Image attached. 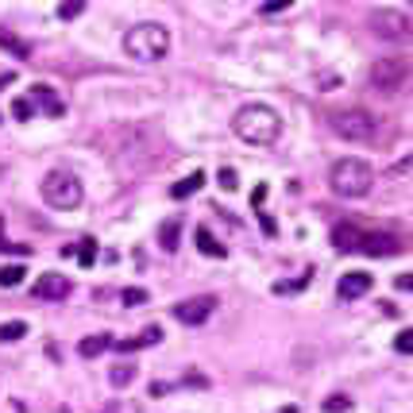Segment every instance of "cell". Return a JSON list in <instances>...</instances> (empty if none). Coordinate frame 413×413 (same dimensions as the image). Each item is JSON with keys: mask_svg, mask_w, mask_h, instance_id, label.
<instances>
[{"mask_svg": "<svg viewBox=\"0 0 413 413\" xmlns=\"http://www.w3.org/2000/svg\"><path fill=\"white\" fill-rule=\"evenodd\" d=\"M232 131L251 147H275L282 139V116L271 105H244L232 120Z\"/></svg>", "mask_w": 413, "mask_h": 413, "instance_id": "cell-1", "label": "cell"}, {"mask_svg": "<svg viewBox=\"0 0 413 413\" xmlns=\"http://www.w3.org/2000/svg\"><path fill=\"white\" fill-rule=\"evenodd\" d=\"M124 50H128L136 62H158V59H167L170 31L162 28V23H136V28H128V35H124Z\"/></svg>", "mask_w": 413, "mask_h": 413, "instance_id": "cell-2", "label": "cell"}, {"mask_svg": "<svg viewBox=\"0 0 413 413\" xmlns=\"http://www.w3.org/2000/svg\"><path fill=\"white\" fill-rule=\"evenodd\" d=\"M328 186L340 197H367L374 186V170L367 167L363 158H340L328 170Z\"/></svg>", "mask_w": 413, "mask_h": 413, "instance_id": "cell-3", "label": "cell"}, {"mask_svg": "<svg viewBox=\"0 0 413 413\" xmlns=\"http://www.w3.org/2000/svg\"><path fill=\"white\" fill-rule=\"evenodd\" d=\"M328 128L348 143H371L379 136V116L367 109H340L328 116Z\"/></svg>", "mask_w": 413, "mask_h": 413, "instance_id": "cell-4", "label": "cell"}, {"mask_svg": "<svg viewBox=\"0 0 413 413\" xmlns=\"http://www.w3.org/2000/svg\"><path fill=\"white\" fill-rule=\"evenodd\" d=\"M413 78V66L410 59H379L371 70H367V85L374 93H383V97H394V93H402Z\"/></svg>", "mask_w": 413, "mask_h": 413, "instance_id": "cell-5", "label": "cell"}, {"mask_svg": "<svg viewBox=\"0 0 413 413\" xmlns=\"http://www.w3.org/2000/svg\"><path fill=\"white\" fill-rule=\"evenodd\" d=\"M81 197H85V189H81V182L70 170H50L43 178V201L50 209H78Z\"/></svg>", "mask_w": 413, "mask_h": 413, "instance_id": "cell-6", "label": "cell"}, {"mask_svg": "<svg viewBox=\"0 0 413 413\" xmlns=\"http://www.w3.org/2000/svg\"><path fill=\"white\" fill-rule=\"evenodd\" d=\"M367 28L383 43H413V16H405L398 8H374L367 16Z\"/></svg>", "mask_w": 413, "mask_h": 413, "instance_id": "cell-7", "label": "cell"}, {"mask_svg": "<svg viewBox=\"0 0 413 413\" xmlns=\"http://www.w3.org/2000/svg\"><path fill=\"white\" fill-rule=\"evenodd\" d=\"M213 309H217V297H209V294L189 297V301L174 305V321L178 325H205L209 317H213Z\"/></svg>", "mask_w": 413, "mask_h": 413, "instance_id": "cell-8", "label": "cell"}, {"mask_svg": "<svg viewBox=\"0 0 413 413\" xmlns=\"http://www.w3.org/2000/svg\"><path fill=\"white\" fill-rule=\"evenodd\" d=\"M402 236H394V232H363V244H359V255H398L402 251Z\"/></svg>", "mask_w": 413, "mask_h": 413, "instance_id": "cell-9", "label": "cell"}, {"mask_svg": "<svg viewBox=\"0 0 413 413\" xmlns=\"http://www.w3.org/2000/svg\"><path fill=\"white\" fill-rule=\"evenodd\" d=\"M371 290V275L367 271H348L340 282H336V297L340 301H355V297H363Z\"/></svg>", "mask_w": 413, "mask_h": 413, "instance_id": "cell-10", "label": "cell"}, {"mask_svg": "<svg viewBox=\"0 0 413 413\" xmlns=\"http://www.w3.org/2000/svg\"><path fill=\"white\" fill-rule=\"evenodd\" d=\"M35 297H43V301H62V297H70V278L39 275V282H35Z\"/></svg>", "mask_w": 413, "mask_h": 413, "instance_id": "cell-11", "label": "cell"}, {"mask_svg": "<svg viewBox=\"0 0 413 413\" xmlns=\"http://www.w3.org/2000/svg\"><path fill=\"white\" fill-rule=\"evenodd\" d=\"M359 244H363V228L359 224H336L332 228V247L336 251L352 255V251H359Z\"/></svg>", "mask_w": 413, "mask_h": 413, "instance_id": "cell-12", "label": "cell"}, {"mask_svg": "<svg viewBox=\"0 0 413 413\" xmlns=\"http://www.w3.org/2000/svg\"><path fill=\"white\" fill-rule=\"evenodd\" d=\"M31 105H43L47 116H62V112H66V100H62L50 85H43V81L39 85H31Z\"/></svg>", "mask_w": 413, "mask_h": 413, "instance_id": "cell-13", "label": "cell"}, {"mask_svg": "<svg viewBox=\"0 0 413 413\" xmlns=\"http://www.w3.org/2000/svg\"><path fill=\"white\" fill-rule=\"evenodd\" d=\"M158 340H162V328H158V325H151V328H143L139 336H131V340H112V348H116L120 355H131V352H139V348L158 344Z\"/></svg>", "mask_w": 413, "mask_h": 413, "instance_id": "cell-14", "label": "cell"}, {"mask_svg": "<svg viewBox=\"0 0 413 413\" xmlns=\"http://www.w3.org/2000/svg\"><path fill=\"white\" fill-rule=\"evenodd\" d=\"M0 47L8 50L12 59H31L28 39H20V35H16V31H8V28H0Z\"/></svg>", "mask_w": 413, "mask_h": 413, "instance_id": "cell-15", "label": "cell"}, {"mask_svg": "<svg viewBox=\"0 0 413 413\" xmlns=\"http://www.w3.org/2000/svg\"><path fill=\"white\" fill-rule=\"evenodd\" d=\"M197 251H201V255H213V259H224V255H228V247L217 244V240H213V232H209L205 224L197 228Z\"/></svg>", "mask_w": 413, "mask_h": 413, "instance_id": "cell-16", "label": "cell"}, {"mask_svg": "<svg viewBox=\"0 0 413 413\" xmlns=\"http://www.w3.org/2000/svg\"><path fill=\"white\" fill-rule=\"evenodd\" d=\"M178 236H182V220L178 217L162 220V228H158V244H162V251H178Z\"/></svg>", "mask_w": 413, "mask_h": 413, "instance_id": "cell-17", "label": "cell"}, {"mask_svg": "<svg viewBox=\"0 0 413 413\" xmlns=\"http://www.w3.org/2000/svg\"><path fill=\"white\" fill-rule=\"evenodd\" d=\"M201 186H205V170H193V174H189L186 182H178V186H170V197H174V201H182V197H193Z\"/></svg>", "mask_w": 413, "mask_h": 413, "instance_id": "cell-18", "label": "cell"}, {"mask_svg": "<svg viewBox=\"0 0 413 413\" xmlns=\"http://www.w3.org/2000/svg\"><path fill=\"white\" fill-rule=\"evenodd\" d=\"M105 348H112V336L109 332H97V336H85V340L78 344V352L85 355V359H93V355H100Z\"/></svg>", "mask_w": 413, "mask_h": 413, "instance_id": "cell-19", "label": "cell"}, {"mask_svg": "<svg viewBox=\"0 0 413 413\" xmlns=\"http://www.w3.org/2000/svg\"><path fill=\"white\" fill-rule=\"evenodd\" d=\"M66 255H78V263H81V266H89L93 259H97V240H81L78 247L70 244V247H66Z\"/></svg>", "mask_w": 413, "mask_h": 413, "instance_id": "cell-20", "label": "cell"}, {"mask_svg": "<svg viewBox=\"0 0 413 413\" xmlns=\"http://www.w3.org/2000/svg\"><path fill=\"white\" fill-rule=\"evenodd\" d=\"M20 336H28V321H8V325H0V344H16Z\"/></svg>", "mask_w": 413, "mask_h": 413, "instance_id": "cell-21", "label": "cell"}, {"mask_svg": "<svg viewBox=\"0 0 413 413\" xmlns=\"http://www.w3.org/2000/svg\"><path fill=\"white\" fill-rule=\"evenodd\" d=\"M23 275H28V271H23L20 263L0 266V286H4V290H12V286H20V282H23Z\"/></svg>", "mask_w": 413, "mask_h": 413, "instance_id": "cell-22", "label": "cell"}, {"mask_svg": "<svg viewBox=\"0 0 413 413\" xmlns=\"http://www.w3.org/2000/svg\"><path fill=\"white\" fill-rule=\"evenodd\" d=\"M131 379H136V367H128V363L112 367V374H109V383H112V386H128Z\"/></svg>", "mask_w": 413, "mask_h": 413, "instance_id": "cell-23", "label": "cell"}, {"mask_svg": "<svg viewBox=\"0 0 413 413\" xmlns=\"http://www.w3.org/2000/svg\"><path fill=\"white\" fill-rule=\"evenodd\" d=\"M12 116H16V120H31V116H35L31 97H16V100H12Z\"/></svg>", "mask_w": 413, "mask_h": 413, "instance_id": "cell-24", "label": "cell"}, {"mask_svg": "<svg viewBox=\"0 0 413 413\" xmlns=\"http://www.w3.org/2000/svg\"><path fill=\"white\" fill-rule=\"evenodd\" d=\"M309 278L313 275H301V278H294V282H275V294H297V290L309 286Z\"/></svg>", "mask_w": 413, "mask_h": 413, "instance_id": "cell-25", "label": "cell"}, {"mask_svg": "<svg viewBox=\"0 0 413 413\" xmlns=\"http://www.w3.org/2000/svg\"><path fill=\"white\" fill-rule=\"evenodd\" d=\"M352 410V398H344V394H332L325 402V413H348Z\"/></svg>", "mask_w": 413, "mask_h": 413, "instance_id": "cell-26", "label": "cell"}, {"mask_svg": "<svg viewBox=\"0 0 413 413\" xmlns=\"http://www.w3.org/2000/svg\"><path fill=\"white\" fill-rule=\"evenodd\" d=\"M217 186H220V189H228V193H232V189L240 186L236 170H232V167H224V170H220V174H217Z\"/></svg>", "mask_w": 413, "mask_h": 413, "instance_id": "cell-27", "label": "cell"}, {"mask_svg": "<svg viewBox=\"0 0 413 413\" xmlns=\"http://www.w3.org/2000/svg\"><path fill=\"white\" fill-rule=\"evenodd\" d=\"M147 290H136V286H131V290H124V294H120V301L124 305H147Z\"/></svg>", "mask_w": 413, "mask_h": 413, "instance_id": "cell-28", "label": "cell"}, {"mask_svg": "<svg viewBox=\"0 0 413 413\" xmlns=\"http://www.w3.org/2000/svg\"><path fill=\"white\" fill-rule=\"evenodd\" d=\"M81 12H85V4H81V0H74V4H59V16H62V20H78Z\"/></svg>", "mask_w": 413, "mask_h": 413, "instance_id": "cell-29", "label": "cell"}, {"mask_svg": "<svg viewBox=\"0 0 413 413\" xmlns=\"http://www.w3.org/2000/svg\"><path fill=\"white\" fill-rule=\"evenodd\" d=\"M394 348H398L402 355H413V328H405V332L394 340Z\"/></svg>", "mask_w": 413, "mask_h": 413, "instance_id": "cell-30", "label": "cell"}, {"mask_svg": "<svg viewBox=\"0 0 413 413\" xmlns=\"http://www.w3.org/2000/svg\"><path fill=\"white\" fill-rule=\"evenodd\" d=\"M0 251H16V255H31L28 244H8V240H0Z\"/></svg>", "mask_w": 413, "mask_h": 413, "instance_id": "cell-31", "label": "cell"}, {"mask_svg": "<svg viewBox=\"0 0 413 413\" xmlns=\"http://www.w3.org/2000/svg\"><path fill=\"white\" fill-rule=\"evenodd\" d=\"M259 224H263L266 236H275V232H278V224H275V217H271V213H259Z\"/></svg>", "mask_w": 413, "mask_h": 413, "instance_id": "cell-32", "label": "cell"}, {"mask_svg": "<svg viewBox=\"0 0 413 413\" xmlns=\"http://www.w3.org/2000/svg\"><path fill=\"white\" fill-rule=\"evenodd\" d=\"M394 286H398V290H410V294H413V271H410V275H398V278H394Z\"/></svg>", "mask_w": 413, "mask_h": 413, "instance_id": "cell-33", "label": "cell"}, {"mask_svg": "<svg viewBox=\"0 0 413 413\" xmlns=\"http://www.w3.org/2000/svg\"><path fill=\"white\" fill-rule=\"evenodd\" d=\"M263 201H266V186H255V193H251V205H263Z\"/></svg>", "mask_w": 413, "mask_h": 413, "instance_id": "cell-34", "label": "cell"}, {"mask_svg": "<svg viewBox=\"0 0 413 413\" xmlns=\"http://www.w3.org/2000/svg\"><path fill=\"white\" fill-rule=\"evenodd\" d=\"M259 12H266V16H275V12H286V4H263Z\"/></svg>", "mask_w": 413, "mask_h": 413, "instance_id": "cell-35", "label": "cell"}]
</instances>
